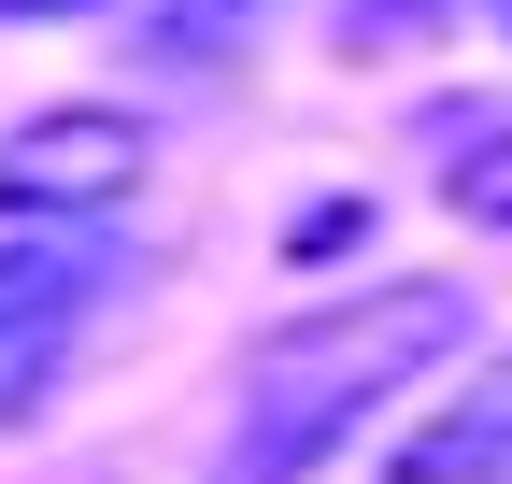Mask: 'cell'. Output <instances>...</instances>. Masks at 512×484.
<instances>
[{"label":"cell","instance_id":"obj_1","mask_svg":"<svg viewBox=\"0 0 512 484\" xmlns=\"http://www.w3.org/2000/svg\"><path fill=\"white\" fill-rule=\"evenodd\" d=\"M484 328V299L456 271H399L370 299H328V314H299L242 356V399H228V442H214V484H313L356 428L399 385H427L441 356Z\"/></svg>","mask_w":512,"mask_h":484},{"label":"cell","instance_id":"obj_2","mask_svg":"<svg viewBox=\"0 0 512 484\" xmlns=\"http://www.w3.org/2000/svg\"><path fill=\"white\" fill-rule=\"evenodd\" d=\"M143 171H157V129L128 100H43V114L0 129V214L15 228H86V214H114L143 186Z\"/></svg>","mask_w":512,"mask_h":484},{"label":"cell","instance_id":"obj_3","mask_svg":"<svg viewBox=\"0 0 512 484\" xmlns=\"http://www.w3.org/2000/svg\"><path fill=\"white\" fill-rule=\"evenodd\" d=\"M114 257H86V242H0V413H29L43 371H57V342L86 328V299H100Z\"/></svg>","mask_w":512,"mask_h":484},{"label":"cell","instance_id":"obj_4","mask_svg":"<svg viewBox=\"0 0 512 484\" xmlns=\"http://www.w3.org/2000/svg\"><path fill=\"white\" fill-rule=\"evenodd\" d=\"M384 484H512V356H484L470 385H441L427 428H399Z\"/></svg>","mask_w":512,"mask_h":484},{"label":"cell","instance_id":"obj_5","mask_svg":"<svg viewBox=\"0 0 512 484\" xmlns=\"http://www.w3.org/2000/svg\"><path fill=\"white\" fill-rule=\"evenodd\" d=\"M441 200H456L470 228H512V143H484V157H456V171H441Z\"/></svg>","mask_w":512,"mask_h":484},{"label":"cell","instance_id":"obj_6","mask_svg":"<svg viewBox=\"0 0 512 484\" xmlns=\"http://www.w3.org/2000/svg\"><path fill=\"white\" fill-rule=\"evenodd\" d=\"M413 15H470V29L512 43V0H356V43H370V29H413Z\"/></svg>","mask_w":512,"mask_h":484},{"label":"cell","instance_id":"obj_7","mask_svg":"<svg viewBox=\"0 0 512 484\" xmlns=\"http://www.w3.org/2000/svg\"><path fill=\"white\" fill-rule=\"evenodd\" d=\"M0 15H100V0H0Z\"/></svg>","mask_w":512,"mask_h":484}]
</instances>
